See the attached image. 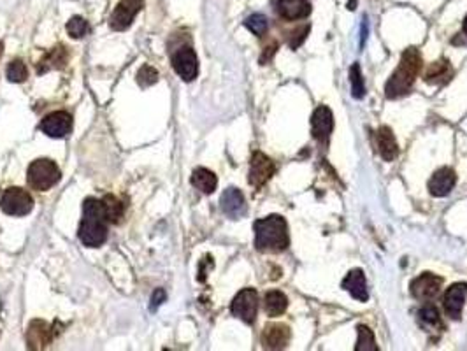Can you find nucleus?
<instances>
[{
    "mask_svg": "<svg viewBox=\"0 0 467 351\" xmlns=\"http://www.w3.org/2000/svg\"><path fill=\"white\" fill-rule=\"evenodd\" d=\"M255 248L262 253H281L288 248V225L279 215L265 216L256 220L255 225Z\"/></svg>",
    "mask_w": 467,
    "mask_h": 351,
    "instance_id": "1",
    "label": "nucleus"
},
{
    "mask_svg": "<svg viewBox=\"0 0 467 351\" xmlns=\"http://www.w3.org/2000/svg\"><path fill=\"white\" fill-rule=\"evenodd\" d=\"M108 218L102 200L88 197L83 204V222L79 225V240L88 248H99L108 239Z\"/></svg>",
    "mask_w": 467,
    "mask_h": 351,
    "instance_id": "2",
    "label": "nucleus"
},
{
    "mask_svg": "<svg viewBox=\"0 0 467 351\" xmlns=\"http://www.w3.org/2000/svg\"><path fill=\"white\" fill-rule=\"evenodd\" d=\"M422 69V56L418 49L408 48L400 56V63L390 76L388 83L385 86V93L388 99H399L411 92L415 79L418 78Z\"/></svg>",
    "mask_w": 467,
    "mask_h": 351,
    "instance_id": "3",
    "label": "nucleus"
},
{
    "mask_svg": "<svg viewBox=\"0 0 467 351\" xmlns=\"http://www.w3.org/2000/svg\"><path fill=\"white\" fill-rule=\"evenodd\" d=\"M60 178H62V172H60L58 165L49 158L33 160L28 167V172H26L28 185L38 192L49 190L60 181Z\"/></svg>",
    "mask_w": 467,
    "mask_h": 351,
    "instance_id": "4",
    "label": "nucleus"
},
{
    "mask_svg": "<svg viewBox=\"0 0 467 351\" xmlns=\"http://www.w3.org/2000/svg\"><path fill=\"white\" fill-rule=\"evenodd\" d=\"M0 207L9 216H26L33 209V199L26 190L13 186L0 199Z\"/></svg>",
    "mask_w": 467,
    "mask_h": 351,
    "instance_id": "5",
    "label": "nucleus"
},
{
    "mask_svg": "<svg viewBox=\"0 0 467 351\" xmlns=\"http://www.w3.org/2000/svg\"><path fill=\"white\" fill-rule=\"evenodd\" d=\"M230 311H232L236 318L252 325L256 318V311H259V293H256V290H241L238 295L234 297L232 304H230Z\"/></svg>",
    "mask_w": 467,
    "mask_h": 351,
    "instance_id": "6",
    "label": "nucleus"
},
{
    "mask_svg": "<svg viewBox=\"0 0 467 351\" xmlns=\"http://www.w3.org/2000/svg\"><path fill=\"white\" fill-rule=\"evenodd\" d=\"M142 8H145V0H120L111 18H109V26L116 32L130 28V25L136 19L138 13H141Z\"/></svg>",
    "mask_w": 467,
    "mask_h": 351,
    "instance_id": "7",
    "label": "nucleus"
},
{
    "mask_svg": "<svg viewBox=\"0 0 467 351\" xmlns=\"http://www.w3.org/2000/svg\"><path fill=\"white\" fill-rule=\"evenodd\" d=\"M443 286V279L439 276L432 272H423L420 274L416 279L411 281L409 285V292L415 297L416 300H422V302H430L436 297L439 295Z\"/></svg>",
    "mask_w": 467,
    "mask_h": 351,
    "instance_id": "8",
    "label": "nucleus"
},
{
    "mask_svg": "<svg viewBox=\"0 0 467 351\" xmlns=\"http://www.w3.org/2000/svg\"><path fill=\"white\" fill-rule=\"evenodd\" d=\"M275 172L276 165L269 156L263 155L262 152L253 153L252 162H249V176H248L249 185L255 186V188H262V186L275 176Z\"/></svg>",
    "mask_w": 467,
    "mask_h": 351,
    "instance_id": "9",
    "label": "nucleus"
},
{
    "mask_svg": "<svg viewBox=\"0 0 467 351\" xmlns=\"http://www.w3.org/2000/svg\"><path fill=\"white\" fill-rule=\"evenodd\" d=\"M172 67L183 81L190 83L199 74V60L190 46H183L172 55Z\"/></svg>",
    "mask_w": 467,
    "mask_h": 351,
    "instance_id": "10",
    "label": "nucleus"
},
{
    "mask_svg": "<svg viewBox=\"0 0 467 351\" xmlns=\"http://www.w3.org/2000/svg\"><path fill=\"white\" fill-rule=\"evenodd\" d=\"M279 18L286 22H299L311 15L313 8L308 0H271Z\"/></svg>",
    "mask_w": 467,
    "mask_h": 351,
    "instance_id": "11",
    "label": "nucleus"
},
{
    "mask_svg": "<svg viewBox=\"0 0 467 351\" xmlns=\"http://www.w3.org/2000/svg\"><path fill=\"white\" fill-rule=\"evenodd\" d=\"M467 302V285L466 283H455L450 286L443 297V306H445L448 318L459 322L462 318V311Z\"/></svg>",
    "mask_w": 467,
    "mask_h": 351,
    "instance_id": "12",
    "label": "nucleus"
},
{
    "mask_svg": "<svg viewBox=\"0 0 467 351\" xmlns=\"http://www.w3.org/2000/svg\"><path fill=\"white\" fill-rule=\"evenodd\" d=\"M41 130L53 139H63L72 130V116L65 111H55L41 122Z\"/></svg>",
    "mask_w": 467,
    "mask_h": 351,
    "instance_id": "13",
    "label": "nucleus"
},
{
    "mask_svg": "<svg viewBox=\"0 0 467 351\" xmlns=\"http://www.w3.org/2000/svg\"><path fill=\"white\" fill-rule=\"evenodd\" d=\"M290 327L285 323H269L262 330V346L265 350H285L290 343Z\"/></svg>",
    "mask_w": 467,
    "mask_h": 351,
    "instance_id": "14",
    "label": "nucleus"
},
{
    "mask_svg": "<svg viewBox=\"0 0 467 351\" xmlns=\"http://www.w3.org/2000/svg\"><path fill=\"white\" fill-rule=\"evenodd\" d=\"M334 129V116L327 106H318L311 115V133L318 142H327Z\"/></svg>",
    "mask_w": 467,
    "mask_h": 351,
    "instance_id": "15",
    "label": "nucleus"
},
{
    "mask_svg": "<svg viewBox=\"0 0 467 351\" xmlns=\"http://www.w3.org/2000/svg\"><path fill=\"white\" fill-rule=\"evenodd\" d=\"M53 329L49 323L42 322V320H33L26 330V344L30 350H44L49 343L53 341Z\"/></svg>",
    "mask_w": 467,
    "mask_h": 351,
    "instance_id": "16",
    "label": "nucleus"
},
{
    "mask_svg": "<svg viewBox=\"0 0 467 351\" xmlns=\"http://www.w3.org/2000/svg\"><path fill=\"white\" fill-rule=\"evenodd\" d=\"M457 183L455 170L450 167H441L432 174L429 179V192L434 197H446L453 190Z\"/></svg>",
    "mask_w": 467,
    "mask_h": 351,
    "instance_id": "17",
    "label": "nucleus"
},
{
    "mask_svg": "<svg viewBox=\"0 0 467 351\" xmlns=\"http://www.w3.org/2000/svg\"><path fill=\"white\" fill-rule=\"evenodd\" d=\"M220 204H222V211L229 218L238 220L246 215V200L241 190L227 188L220 199Z\"/></svg>",
    "mask_w": 467,
    "mask_h": 351,
    "instance_id": "18",
    "label": "nucleus"
},
{
    "mask_svg": "<svg viewBox=\"0 0 467 351\" xmlns=\"http://www.w3.org/2000/svg\"><path fill=\"white\" fill-rule=\"evenodd\" d=\"M343 288L353 297V299L360 300V302H367L369 300V288H367L366 274L362 269L350 270L348 276L343 279Z\"/></svg>",
    "mask_w": 467,
    "mask_h": 351,
    "instance_id": "19",
    "label": "nucleus"
},
{
    "mask_svg": "<svg viewBox=\"0 0 467 351\" xmlns=\"http://www.w3.org/2000/svg\"><path fill=\"white\" fill-rule=\"evenodd\" d=\"M453 74H455V70H453L452 63H450L446 58H441V60H438V62L430 63V65L427 67L425 76H423V81L429 83V85L441 86V85H446V83L453 78Z\"/></svg>",
    "mask_w": 467,
    "mask_h": 351,
    "instance_id": "20",
    "label": "nucleus"
},
{
    "mask_svg": "<svg viewBox=\"0 0 467 351\" xmlns=\"http://www.w3.org/2000/svg\"><path fill=\"white\" fill-rule=\"evenodd\" d=\"M376 145H378V152L385 162H392L399 155L395 136L388 126H379L378 132H376Z\"/></svg>",
    "mask_w": 467,
    "mask_h": 351,
    "instance_id": "21",
    "label": "nucleus"
},
{
    "mask_svg": "<svg viewBox=\"0 0 467 351\" xmlns=\"http://www.w3.org/2000/svg\"><path fill=\"white\" fill-rule=\"evenodd\" d=\"M418 323L422 325L423 330H427V332L439 334L443 330L441 314H439L438 307L430 302H425V306L420 307Z\"/></svg>",
    "mask_w": 467,
    "mask_h": 351,
    "instance_id": "22",
    "label": "nucleus"
},
{
    "mask_svg": "<svg viewBox=\"0 0 467 351\" xmlns=\"http://www.w3.org/2000/svg\"><path fill=\"white\" fill-rule=\"evenodd\" d=\"M288 307V299L283 292H278V290H271V292H267L265 297H263V309H265L267 316H271V318H276V316H281L283 313Z\"/></svg>",
    "mask_w": 467,
    "mask_h": 351,
    "instance_id": "23",
    "label": "nucleus"
},
{
    "mask_svg": "<svg viewBox=\"0 0 467 351\" xmlns=\"http://www.w3.org/2000/svg\"><path fill=\"white\" fill-rule=\"evenodd\" d=\"M192 185L202 193H206V195H211L216 190V186H218V179H216L215 172H211L206 167H199L192 174Z\"/></svg>",
    "mask_w": 467,
    "mask_h": 351,
    "instance_id": "24",
    "label": "nucleus"
},
{
    "mask_svg": "<svg viewBox=\"0 0 467 351\" xmlns=\"http://www.w3.org/2000/svg\"><path fill=\"white\" fill-rule=\"evenodd\" d=\"M65 62H67V51L62 48V46H58V48H53L51 51L46 53L44 58L39 62L38 72L39 74H44V72H48V70L51 69H62V67L65 65Z\"/></svg>",
    "mask_w": 467,
    "mask_h": 351,
    "instance_id": "25",
    "label": "nucleus"
},
{
    "mask_svg": "<svg viewBox=\"0 0 467 351\" xmlns=\"http://www.w3.org/2000/svg\"><path fill=\"white\" fill-rule=\"evenodd\" d=\"M102 206H104L106 218L109 223H120L123 218V213H125V204L115 195H106L102 199Z\"/></svg>",
    "mask_w": 467,
    "mask_h": 351,
    "instance_id": "26",
    "label": "nucleus"
},
{
    "mask_svg": "<svg viewBox=\"0 0 467 351\" xmlns=\"http://www.w3.org/2000/svg\"><path fill=\"white\" fill-rule=\"evenodd\" d=\"M357 334H359V339H357V344H355L357 351H378V344H376L375 334H372V330L369 329V327L359 325Z\"/></svg>",
    "mask_w": 467,
    "mask_h": 351,
    "instance_id": "27",
    "label": "nucleus"
},
{
    "mask_svg": "<svg viewBox=\"0 0 467 351\" xmlns=\"http://www.w3.org/2000/svg\"><path fill=\"white\" fill-rule=\"evenodd\" d=\"M350 81H352V95L353 99H362L366 95V85H363L362 72L359 63H353L350 69Z\"/></svg>",
    "mask_w": 467,
    "mask_h": 351,
    "instance_id": "28",
    "label": "nucleus"
},
{
    "mask_svg": "<svg viewBox=\"0 0 467 351\" xmlns=\"http://www.w3.org/2000/svg\"><path fill=\"white\" fill-rule=\"evenodd\" d=\"M67 32H69V35L72 39L85 38L86 33L90 32L88 22L85 18H81V16H74V18H71L69 23H67Z\"/></svg>",
    "mask_w": 467,
    "mask_h": 351,
    "instance_id": "29",
    "label": "nucleus"
},
{
    "mask_svg": "<svg viewBox=\"0 0 467 351\" xmlns=\"http://www.w3.org/2000/svg\"><path fill=\"white\" fill-rule=\"evenodd\" d=\"M245 26L252 33H255V35L262 38L263 33L267 32V28H269V23H267L265 16L259 15V13H256V15H252V16H249V18H246Z\"/></svg>",
    "mask_w": 467,
    "mask_h": 351,
    "instance_id": "30",
    "label": "nucleus"
},
{
    "mask_svg": "<svg viewBox=\"0 0 467 351\" xmlns=\"http://www.w3.org/2000/svg\"><path fill=\"white\" fill-rule=\"evenodd\" d=\"M28 78V70L22 60H13L8 65V79L11 83H23Z\"/></svg>",
    "mask_w": 467,
    "mask_h": 351,
    "instance_id": "31",
    "label": "nucleus"
},
{
    "mask_svg": "<svg viewBox=\"0 0 467 351\" xmlns=\"http://www.w3.org/2000/svg\"><path fill=\"white\" fill-rule=\"evenodd\" d=\"M158 81V70L151 65H142L138 72V83L142 86V88H148V86L155 85Z\"/></svg>",
    "mask_w": 467,
    "mask_h": 351,
    "instance_id": "32",
    "label": "nucleus"
},
{
    "mask_svg": "<svg viewBox=\"0 0 467 351\" xmlns=\"http://www.w3.org/2000/svg\"><path fill=\"white\" fill-rule=\"evenodd\" d=\"M309 28H311V26H309V23H306V25H302V26H299V28L293 30V32L290 33V38H288L290 48H292V49L299 48V46L306 41V38H308Z\"/></svg>",
    "mask_w": 467,
    "mask_h": 351,
    "instance_id": "33",
    "label": "nucleus"
},
{
    "mask_svg": "<svg viewBox=\"0 0 467 351\" xmlns=\"http://www.w3.org/2000/svg\"><path fill=\"white\" fill-rule=\"evenodd\" d=\"M165 299H167L165 290H163V288H156L155 292H153V295H151V306H149V309L156 311L160 306H162L163 302H165Z\"/></svg>",
    "mask_w": 467,
    "mask_h": 351,
    "instance_id": "34",
    "label": "nucleus"
},
{
    "mask_svg": "<svg viewBox=\"0 0 467 351\" xmlns=\"http://www.w3.org/2000/svg\"><path fill=\"white\" fill-rule=\"evenodd\" d=\"M276 48H278V44H276V42H272L271 46H267L265 51H263V55H262V58H260V63H262V65H265V63L269 62V60H271L272 56H275Z\"/></svg>",
    "mask_w": 467,
    "mask_h": 351,
    "instance_id": "35",
    "label": "nucleus"
},
{
    "mask_svg": "<svg viewBox=\"0 0 467 351\" xmlns=\"http://www.w3.org/2000/svg\"><path fill=\"white\" fill-rule=\"evenodd\" d=\"M460 35H462V38H464V41H466V44H467V16H466V18H464L462 33H460Z\"/></svg>",
    "mask_w": 467,
    "mask_h": 351,
    "instance_id": "36",
    "label": "nucleus"
},
{
    "mask_svg": "<svg viewBox=\"0 0 467 351\" xmlns=\"http://www.w3.org/2000/svg\"><path fill=\"white\" fill-rule=\"evenodd\" d=\"M2 53H4V42L0 41V56H2Z\"/></svg>",
    "mask_w": 467,
    "mask_h": 351,
    "instance_id": "37",
    "label": "nucleus"
}]
</instances>
